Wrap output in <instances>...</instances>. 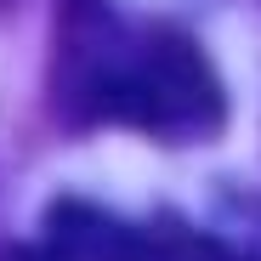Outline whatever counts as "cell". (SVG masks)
I'll use <instances>...</instances> for the list:
<instances>
[{
	"label": "cell",
	"mask_w": 261,
	"mask_h": 261,
	"mask_svg": "<svg viewBox=\"0 0 261 261\" xmlns=\"http://www.w3.org/2000/svg\"><path fill=\"white\" fill-rule=\"evenodd\" d=\"M51 102L68 130L125 125L159 142H204L227 125V91L176 23H130L108 0L57 12Z\"/></svg>",
	"instance_id": "6da1fadb"
},
{
	"label": "cell",
	"mask_w": 261,
	"mask_h": 261,
	"mask_svg": "<svg viewBox=\"0 0 261 261\" xmlns=\"http://www.w3.org/2000/svg\"><path fill=\"white\" fill-rule=\"evenodd\" d=\"M6 6H12V0H0V12H6Z\"/></svg>",
	"instance_id": "7a4b0ae2"
}]
</instances>
